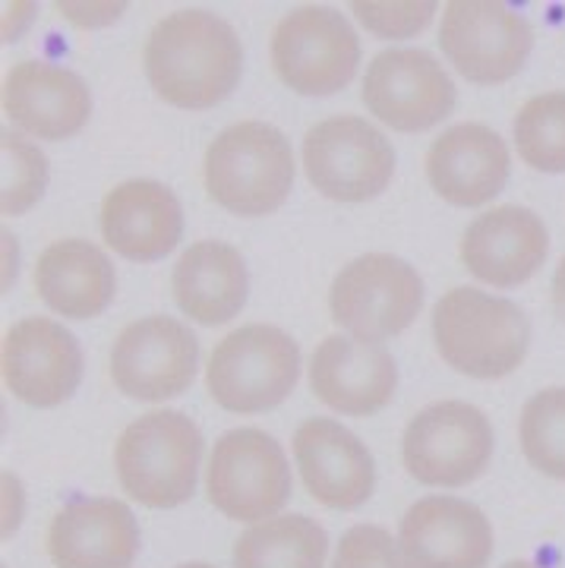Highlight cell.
<instances>
[{"label": "cell", "instance_id": "1", "mask_svg": "<svg viewBox=\"0 0 565 568\" xmlns=\"http://www.w3.org/2000/svg\"><path fill=\"white\" fill-rule=\"evenodd\" d=\"M152 92L181 111H209L241 82L243 44L234 26L212 10L183 7L152 26L142 44Z\"/></svg>", "mask_w": 565, "mask_h": 568}, {"label": "cell", "instance_id": "2", "mask_svg": "<svg viewBox=\"0 0 565 568\" xmlns=\"http://www.w3.org/2000/svg\"><path fill=\"white\" fill-rule=\"evenodd\" d=\"M430 328L443 364L481 383L512 376L531 347L525 310L481 287L445 291L433 306Z\"/></svg>", "mask_w": 565, "mask_h": 568}, {"label": "cell", "instance_id": "3", "mask_svg": "<svg viewBox=\"0 0 565 568\" xmlns=\"http://www.w3.org/2000/svg\"><path fill=\"white\" fill-rule=\"evenodd\" d=\"M294 174L297 162L291 140L265 121L224 126L202 155L209 200L238 219H265L279 212L294 190Z\"/></svg>", "mask_w": 565, "mask_h": 568}, {"label": "cell", "instance_id": "4", "mask_svg": "<svg viewBox=\"0 0 565 568\" xmlns=\"http://www.w3.org/2000/svg\"><path fill=\"white\" fill-rule=\"evenodd\" d=\"M205 439L181 410L159 407L127 424L114 443L121 489L145 508H181L193 499Z\"/></svg>", "mask_w": 565, "mask_h": 568}, {"label": "cell", "instance_id": "5", "mask_svg": "<svg viewBox=\"0 0 565 568\" xmlns=\"http://www.w3.org/2000/svg\"><path fill=\"white\" fill-rule=\"evenodd\" d=\"M301 347L279 325L250 323L228 332L205 361V392L228 414H265L294 392Z\"/></svg>", "mask_w": 565, "mask_h": 568}, {"label": "cell", "instance_id": "6", "mask_svg": "<svg viewBox=\"0 0 565 568\" xmlns=\"http://www.w3.org/2000/svg\"><path fill=\"white\" fill-rule=\"evenodd\" d=\"M294 477L282 443L256 426H238L215 439L205 462V499L228 521L256 525L282 515Z\"/></svg>", "mask_w": 565, "mask_h": 568}, {"label": "cell", "instance_id": "7", "mask_svg": "<svg viewBox=\"0 0 565 568\" xmlns=\"http://www.w3.org/2000/svg\"><path fill=\"white\" fill-rule=\"evenodd\" d=\"M493 424L467 402L421 407L402 433V465L411 480L430 489H462L484 477L493 462Z\"/></svg>", "mask_w": 565, "mask_h": 568}, {"label": "cell", "instance_id": "8", "mask_svg": "<svg viewBox=\"0 0 565 568\" xmlns=\"http://www.w3.org/2000/svg\"><path fill=\"white\" fill-rule=\"evenodd\" d=\"M269 61L275 77L297 95L325 99L357 77L361 39L339 10L303 3L272 29Z\"/></svg>", "mask_w": 565, "mask_h": 568}, {"label": "cell", "instance_id": "9", "mask_svg": "<svg viewBox=\"0 0 565 568\" xmlns=\"http://www.w3.org/2000/svg\"><path fill=\"white\" fill-rule=\"evenodd\" d=\"M424 278L392 253H364L339 268L329 287V313L344 335L383 345L421 316Z\"/></svg>", "mask_w": 565, "mask_h": 568}, {"label": "cell", "instance_id": "10", "mask_svg": "<svg viewBox=\"0 0 565 568\" xmlns=\"http://www.w3.org/2000/svg\"><path fill=\"white\" fill-rule=\"evenodd\" d=\"M303 174L332 203H370L395 178V149L380 126L361 114H335L303 136Z\"/></svg>", "mask_w": 565, "mask_h": 568}, {"label": "cell", "instance_id": "11", "mask_svg": "<svg viewBox=\"0 0 565 568\" xmlns=\"http://www.w3.org/2000/svg\"><path fill=\"white\" fill-rule=\"evenodd\" d=\"M440 48L462 80L503 85L525 70L534 29L496 0H448L440 22Z\"/></svg>", "mask_w": 565, "mask_h": 568}, {"label": "cell", "instance_id": "12", "mask_svg": "<svg viewBox=\"0 0 565 568\" xmlns=\"http://www.w3.org/2000/svg\"><path fill=\"white\" fill-rule=\"evenodd\" d=\"M200 369V342L174 316H142L123 325L111 345L108 373L114 388L145 405L178 398L193 386Z\"/></svg>", "mask_w": 565, "mask_h": 568}, {"label": "cell", "instance_id": "13", "mask_svg": "<svg viewBox=\"0 0 565 568\" xmlns=\"http://www.w3.org/2000/svg\"><path fill=\"white\" fill-rule=\"evenodd\" d=\"M361 99L389 130L424 133L455 111L458 89L430 51L389 48L366 63Z\"/></svg>", "mask_w": 565, "mask_h": 568}, {"label": "cell", "instance_id": "14", "mask_svg": "<svg viewBox=\"0 0 565 568\" xmlns=\"http://www.w3.org/2000/svg\"><path fill=\"white\" fill-rule=\"evenodd\" d=\"M0 376L7 392L29 407H61L82 383L77 335L51 316H26L3 332Z\"/></svg>", "mask_w": 565, "mask_h": 568}, {"label": "cell", "instance_id": "15", "mask_svg": "<svg viewBox=\"0 0 565 568\" xmlns=\"http://www.w3.org/2000/svg\"><path fill=\"white\" fill-rule=\"evenodd\" d=\"M398 547L411 568H486L496 537L484 508L436 493L407 506L398 521Z\"/></svg>", "mask_w": 565, "mask_h": 568}, {"label": "cell", "instance_id": "16", "mask_svg": "<svg viewBox=\"0 0 565 568\" xmlns=\"http://www.w3.org/2000/svg\"><path fill=\"white\" fill-rule=\"evenodd\" d=\"M291 452L310 499L323 508L354 511L376 489L373 452L332 417H306L294 429Z\"/></svg>", "mask_w": 565, "mask_h": 568}, {"label": "cell", "instance_id": "17", "mask_svg": "<svg viewBox=\"0 0 565 568\" xmlns=\"http://www.w3.org/2000/svg\"><path fill=\"white\" fill-rule=\"evenodd\" d=\"M549 231L527 205H493L467 224L458 256L477 282L508 291L531 282L546 263Z\"/></svg>", "mask_w": 565, "mask_h": 568}, {"label": "cell", "instance_id": "18", "mask_svg": "<svg viewBox=\"0 0 565 568\" xmlns=\"http://www.w3.org/2000/svg\"><path fill=\"white\" fill-rule=\"evenodd\" d=\"M310 392L342 417H373L392 405L398 388L395 357L376 342L329 335L310 354Z\"/></svg>", "mask_w": 565, "mask_h": 568}, {"label": "cell", "instance_id": "19", "mask_svg": "<svg viewBox=\"0 0 565 568\" xmlns=\"http://www.w3.org/2000/svg\"><path fill=\"white\" fill-rule=\"evenodd\" d=\"M3 114L22 136L44 142L73 140L92 118V92L80 73L51 61H20L3 77Z\"/></svg>", "mask_w": 565, "mask_h": 568}, {"label": "cell", "instance_id": "20", "mask_svg": "<svg viewBox=\"0 0 565 568\" xmlns=\"http://www.w3.org/2000/svg\"><path fill=\"white\" fill-rule=\"evenodd\" d=\"M424 171L443 203L455 209H481L505 190L512 155L493 126L455 123L430 142Z\"/></svg>", "mask_w": 565, "mask_h": 568}, {"label": "cell", "instance_id": "21", "mask_svg": "<svg viewBox=\"0 0 565 568\" xmlns=\"http://www.w3.org/2000/svg\"><path fill=\"white\" fill-rule=\"evenodd\" d=\"M101 241L130 263H159L183 237V209L171 186L133 178L101 200Z\"/></svg>", "mask_w": 565, "mask_h": 568}, {"label": "cell", "instance_id": "22", "mask_svg": "<svg viewBox=\"0 0 565 568\" xmlns=\"http://www.w3.org/2000/svg\"><path fill=\"white\" fill-rule=\"evenodd\" d=\"M44 549L54 568H133L140 525L121 499H80L51 518Z\"/></svg>", "mask_w": 565, "mask_h": 568}, {"label": "cell", "instance_id": "23", "mask_svg": "<svg viewBox=\"0 0 565 568\" xmlns=\"http://www.w3.org/2000/svg\"><path fill=\"white\" fill-rule=\"evenodd\" d=\"M32 287L51 313L85 323L101 316L114 301L118 275L101 246L82 237H63L39 253Z\"/></svg>", "mask_w": 565, "mask_h": 568}, {"label": "cell", "instance_id": "24", "mask_svg": "<svg viewBox=\"0 0 565 568\" xmlns=\"http://www.w3.org/2000/svg\"><path fill=\"white\" fill-rule=\"evenodd\" d=\"M250 275L241 250L224 241H196L183 250L171 268V294L186 320L224 325L241 316Z\"/></svg>", "mask_w": 565, "mask_h": 568}, {"label": "cell", "instance_id": "25", "mask_svg": "<svg viewBox=\"0 0 565 568\" xmlns=\"http://www.w3.org/2000/svg\"><path fill=\"white\" fill-rule=\"evenodd\" d=\"M329 537L306 515H275L256 521L234 540V568H325Z\"/></svg>", "mask_w": 565, "mask_h": 568}, {"label": "cell", "instance_id": "26", "mask_svg": "<svg viewBox=\"0 0 565 568\" xmlns=\"http://www.w3.org/2000/svg\"><path fill=\"white\" fill-rule=\"evenodd\" d=\"M512 142L531 171L565 174V89L531 95L512 121Z\"/></svg>", "mask_w": 565, "mask_h": 568}, {"label": "cell", "instance_id": "27", "mask_svg": "<svg viewBox=\"0 0 565 568\" xmlns=\"http://www.w3.org/2000/svg\"><path fill=\"white\" fill-rule=\"evenodd\" d=\"M518 443L537 474L565 484V386L534 392L518 417Z\"/></svg>", "mask_w": 565, "mask_h": 568}, {"label": "cell", "instance_id": "28", "mask_svg": "<svg viewBox=\"0 0 565 568\" xmlns=\"http://www.w3.org/2000/svg\"><path fill=\"white\" fill-rule=\"evenodd\" d=\"M48 186V159L22 133H0V212L7 219L26 215L39 205Z\"/></svg>", "mask_w": 565, "mask_h": 568}, {"label": "cell", "instance_id": "29", "mask_svg": "<svg viewBox=\"0 0 565 568\" xmlns=\"http://www.w3.org/2000/svg\"><path fill=\"white\" fill-rule=\"evenodd\" d=\"M354 20L364 26L370 36L383 41L417 39L430 22L436 20L440 3L433 0H407V3H376V0H354L351 3Z\"/></svg>", "mask_w": 565, "mask_h": 568}, {"label": "cell", "instance_id": "30", "mask_svg": "<svg viewBox=\"0 0 565 568\" xmlns=\"http://www.w3.org/2000/svg\"><path fill=\"white\" fill-rule=\"evenodd\" d=\"M329 568H411L398 537L380 525H354L344 530Z\"/></svg>", "mask_w": 565, "mask_h": 568}, {"label": "cell", "instance_id": "31", "mask_svg": "<svg viewBox=\"0 0 565 568\" xmlns=\"http://www.w3.org/2000/svg\"><path fill=\"white\" fill-rule=\"evenodd\" d=\"M54 10L80 29H99V26H111L121 20L127 7L123 3H54Z\"/></svg>", "mask_w": 565, "mask_h": 568}, {"label": "cell", "instance_id": "32", "mask_svg": "<svg viewBox=\"0 0 565 568\" xmlns=\"http://www.w3.org/2000/svg\"><path fill=\"white\" fill-rule=\"evenodd\" d=\"M22 518V489L13 474H3V537L20 528Z\"/></svg>", "mask_w": 565, "mask_h": 568}, {"label": "cell", "instance_id": "33", "mask_svg": "<svg viewBox=\"0 0 565 568\" xmlns=\"http://www.w3.org/2000/svg\"><path fill=\"white\" fill-rule=\"evenodd\" d=\"M7 10H10V13L3 17V39L13 41L17 36H20L22 22L32 20V13H29V10H36V7H32V3H13V7H7Z\"/></svg>", "mask_w": 565, "mask_h": 568}, {"label": "cell", "instance_id": "34", "mask_svg": "<svg viewBox=\"0 0 565 568\" xmlns=\"http://www.w3.org/2000/svg\"><path fill=\"white\" fill-rule=\"evenodd\" d=\"M549 301H553V313L559 316V323L565 325V253L556 272H553V284H549Z\"/></svg>", "mask_w": 565, "mask_h": 568}, {"label": "cell", "instance_id": "35", "mask_svg": "<svg viewBox=\"0 0 565 568\" xmlns=\"http://www.w3.org/2000/svg\"><path fill=\"white\" fill-rule=\"evenodd\" d=\"M503 568H541V566H534V562H527V559H512V562H505Z\"/></svg>", "mask_w": 565, "mask_h": 568}, {"label": "cell", "instance_id": "36", "mask_svg": "<svg viewBox=\"0 0 565 568\" xmlns=\"http://www.w3.org/2000/svg\"><path fill=\"white\" fill-rule=\"evenodd\" d=\"M178 568H215V566H209V562H183V566Z\"/></svg>", "mask_w": 565, "mask_h": 568}]
</instances>
